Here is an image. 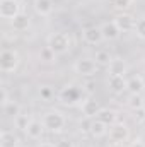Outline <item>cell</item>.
<instances>
[{
  "label": "cell",
  "instance_id": "obj_1",
  "mask_svg": "<svg viewBox=\"0 0 145 147\" xmlns=\"http://www.w3.org/2000/svg\"><path fill=\"white\" fill-rule=\"evenodd\" d=\"M41 121H43L44 128L50 130V132H53V134L62 132V130L65 128V125H67V120H65L63 113H62V111H56V110L46 111V113L43 115Z\"/></svg>",
  "mask_w": 145,
  "mask_h": 147
},
{
  "label": "cell",
  "instance_id": "obj_22",
  "mask_svg": "<svg viewBox=\"0 0 145 147\" xmlns=\"http://www.w3.org/2000/svg\"><path fill=\"white\" fill-rule=\"evenodd\" d=\"M2 108H3V113H5L7 116H10V118L21 116V105L15 103V101H10V103H7V105L2 106Z\"/></svg>",
  "mask_w": 145,
  "mask_h": 147
},
{
  "label": "cell",
  "instance_id": "obj_13",
  "mask_svg": "<svg viewBox=\"0 0 145 147\" xmlns=\"http://www.w3.org/2000/svg\"><path fill=\"white\" fill-rule=\"evenodd\" d=\"M145 89V80L140 75H133L126 80V91L130 94H142Z\"/></svg>",
  "mask_w": 145,
  "mask_h": 147
},
{
  "label": "cell",
  "instance_id": "obj_32",
  "mask_svg": "<svg viewBox=\"0 0 145 147\" xmlns=\"http://www.w3.org/2000/svg\"><path fill=\"white\" fill-rule=\"evenodd\" d=\"M108 147H125V146H123V144H119V142H111Z\"/></svg>",
  "mask_w": 145,
  "mask_h": 147
},
{
  "label": "cell",
  "instance_id": "obj_16",
  "mask_svg": "<svg viewBox=\"0 0 145 147\" xmlns=\"http://www.w3.org/2000/svg\"><path fill=\"white\" fill-rule=\"evenodd\" d=\"M128 65L123 58H113L108 65V74L109 75H126Z\"/></svg>",
  "mask_w": 145,
  "mask_h": 147
},
{
  "label": "cell",
  "instance_id": "obj_11",
  "mask_svg": "<svg viewBox=\"0 0 145 147\" xmlns=\"http://www.w3.org/2000/svg\"><path fill=\"white\" fill-rule=\"evenodd\" d=\"M82 38L87 45H99L103 41V33H101V28L97 26H91V28H85L82 31Z\"/></svg>",
  "mask_w": 145,
  "mask_h": 147
},
{
  "label": "cell",
  "instance_id": "obj_17",
  "mask_svg": "<svg viewBox=\"0 0 145 147\" xmlns=\"http://www.w3.org/2000/svg\"><path fill=\"white\" fill-rule=\"evenodd\" d=\"M108 86L113 92L119 94V92L126 91V79H125V75H109Z\"/></svg>",
  "mask_w": 145,
  "mask_h": 147
},
{
  "label": "cell",
  "instance_id": "obj_9",
  "mask_svg": "<svg viewBox=\"0 0 145 147\" xmlns=\"http://www.w3.org/2000/svg\"><path fill=\"white\" fill-rule=\"evenodd\" d=\"M44 125H43V121H39V120H29V123H28V127L24 128V132H26V135L31 139V140H39L41 137H43V134H44Z\"/></svg>",
  "mask_w": 145,
  "mask_h": 147
},
{
  "label": "cell",
  "instance_id": "obj_33",
  "mask_svg": "<svg viewBox=\"0 0 145 147\" xmlns=\"http://www.w3.org/2000/svg\"><path fill=\"white\" fill-rule=\"evenodd\" d=\"M19 147H21V146H19Z\"/></svg>",
  "mask_w": 145,
  "mask_h": 147
},
{
  "label": "cell",
  "instance_id": "obj_2",
  "mask_svg": "<svg viewBox=\"0 0 145 147\" xmlns=\"http://www.w3.org/2000/svg\"><path fill=\"white\" fill-rule=\"evenodd\" d=\"M46 46L55 55H65L70 50V36L67 33H51L48 36Z\"/></svg>",
  "mask_w": 145,
  "mask_h": 147
},
{
  "label": "cell",
  "instance_id": "obj_20",
  "mask_svg": "<svg viewBox=\"0 0 145 147\" xmlns=\"http://www.w3.org/2000/svg\"><path fill=\"white\" fill-rule=\"evenodd\" d=\"M0 147H19V137L14 132H2L0 134Z\"/></svg>",
  "mask_w": 145,
  "mask_h": 147
},
{
  "label": "cell",
  "instance_id": "obj_31",
  "mask_svg": "<svg viewBox=\"0 0 145 147\" xmlns=\"http://www.w3.org/2000/svg\"><path fill=\"white\" fill-rule=\"evenodd\" d=\"M38 147H55V144H51V142H41V144H38Z\"/></svg>",
  "mask_w": 145,
  "mask_h": 147
},
{
  "label": "cell",
  "instance_id": "obj_10",
  "mask_svg": "<svg viewBox=\"0 0 145 147\" xmlns=\"http://www.w3.org/2000/svg\"><path fill=\"white\" fill-rule=\"evenodd\" d=\"M99 28H101V33H103V39L104 41H114V39H118L119 34H121V31H119V28L116 26L114 21L103 22Z\"/></svg>",
  "mask_w": 145,
  "mask_h": 147
},
{
  "label": "cell",
  "instance_id": "obj_28",
  "mask_svg": "<svg viewBox=\"0 0 145 147\" xmlns=\"http://www.w3.org/2000/svg\"><path fill=\"white\" fill-rule=\"evenodd\" d=\"M12 99L9 98V92H7V89L5 87H2V91H0V103H2V106H5L7 103H10Z\"/></svg>",
  "mask_w": 145,
  "mask_h": 147
},
{
  "label": "cell",
  "instance_id": "obj_19",
  "mask_svg": "<svg viewBox=\"0 0 145 147\" xmlns=\"http://www.w3.org/2000/svg\"><path fill=\"white\" fill-rule=\"evenodd\" d=\"M34 10H36L38 16H41V17H46V16H50L51 12H53V0H34Z\"/></svg>",
  "mask_w": 145,
  "mask_h": 147
},
{
  "label": "cell",
  "instance_id": "obj_27",
  "mask_svg": "<svg viewBox=\"0 0 145 147\" xmlns=\"http://www.w3.org/2000/svg\"><path fill=\"white\" fill-rule=\"evenodd\" d=\"M135 33L140 39H145V19H138L135 26Z\"/></svg>",
  "mask_w": 145,
  "mask_h": 147
},
{
  "label": "cell",
  "instance_id": "obj_7",
  "mask_svg": "<svg viewBox=\"0 0 145 147\" xmlns=\"http://www.w3.org/2000/svg\"><path fill=\"white\" fill-rule=\"evenodd\" d=\"M109 140L111 142H119L125 144L130 139V128L125 123H114L113 127H109Z\"/></svg>",
  "mask_w": 145,
  "mask_h": 147
},
{
  "label": "cell",
  "instance_id": "obj_30",
  "mask_svg": "<svg viewBox=\"0 0 145 147\" xmlns=\"http://www.w3.org/2000/svg\"><path fill=\"white\" fill-rule=\"evenodd\" d=\"M130 147H145V142L142 139H135V140L130 144Z\"/></svg>",
  "mask_w": 145,
  "mask_h": 147
},
{
  "label": "cell",
  "instance_id": "obj_15",
  "mask_svg": "<svg viewBox=\"0 0 145 147\" xmlns=\"http://www.w3.org/2000/svg\"><path fill=\"white\" fill-rule=\"evenodd\" d=\"M89 132H91V135H92V137H96V139H101V137L108 135L109 127L106 125V123H103L101 120L94 118V120L89 123Z\"/></svg>",
  "mask_w": 145,
  "mask_h": 147
},
{
  "label": "cell",
  "instance_id": "obj_12",
  "mask_svg": "<svg viewBox=\"0 0 145 147\" xmlns=\"http://www.w3.org/2000/svg\"><path fill=\"white\" fill-rule=\"evenodd\" d=\"M80 110H82V115L85 116V118H96L97 116V113L101 111V106H99V103L97 101H94L92 98H87V99H84L82 103H80Z\"/></svg>",
  "mask_w": 145,
  "mask_h": 147
},
{
  "label": "cell",
  "instance_id": "obj_18",
  "mask_svg": "<svg viewBox=\"0 0 145 147\" xmlns=\"http://www.w3.org/2000/svg\"><path fill=\"white\" fill-rule=\"evenodd\" d=\"M97 120H101L103 123H106L108 127H113L114 123H118V113L111 108H101V111L96 116Z\"/></svg>",
  "mask_w": 145,
  "mask_h": 147
},
{
  "label": "cell",
  "instance_id": "obj_26",
  "mask_svg": "<svg viewBox=\"0 0 145 147\" xmlns=\"http://www.w3.org/2000/svg\"><path fill=\"white\" fill-rule=\"evenodd\" d=\"M39 96H41V99L50 101V99L53 98V89H51L50 86H43V87L39 89Z\"/></svg>",
  "mask_w": 145,
  "mask_h": 147
},
{
  "label": "cell",
  "instance_id": "obj_23",
  "mask_svg": "<svg viewBox=\"0 0 145 147\" xmlns=\"http://www.w3.org/2000/svg\"><path fill=\"white\" fill-rule=\"evenodd\" d=\"M94 60H96V63H97V65L108 67V65H109V62L113 60V57L109 55V51H104V50H101V51H97V53H96Z\"/></svg>",
  "mask_w": 145,
  "mask_h": 147
},
{
  "label": "cell",
  "instance_id": "obj_21",
  "mask_svg": "<svg viewBox=\"0 0 145 147\" xmlns=\"http://www.w3.org/2000/svg\"><path fill=\"white\" fill-rule=\"evenodd\" d=\"M126 103H128V106L132 110H135V111H140L145 108V99L142 98V94H130Z\"/></svg>",
  "mask_w": 145,
  "mask_h": 147
},
{
  "label": "cell",
  "instance_id": "obj_8",
  "mask_svg": "<svg viewBox=\"0 0 145 147\" xmlns=\"http://www.w3.org/2000/svg\"><path fill=\"white\" fill-rule=\"evenodd\" d=\"M116 26L119 28L121 33H130V31H135V26H137V19L132 16V14H126V12H121L118 14L114 19Z\"/></svg>",
  "mask_w": 145,
  "mask_h": 147
},
{
  "label": "cell",
  "instance_id": "obj_14",
  "mask_svg": "<svg viewBox=\"0 0 145 147\" xmlns=\"http://www.w3.org/2000/svg\"><path fill=\"white\" fill-rule=\"evenodd\" d=\"M10 26H12V29H14V31L22 33V31H28V28L31 26V19H29V16H28V14L21 12L19 16H15V17L10 21Z\"/></svg>",
  "mask_w": 145,
  "mask_h": 147
},
{
  "label": "cell",
  "instance_id": "obj_4",
  "mask_svg": "<svg viewBox=\"0 0 145 147\" xmlns=\"http://www.w3.org/2000/svg\"><path fill=\"white\" fill-rule=\"evenodd\" d=\"M97 63L94 58H89V57H84V58H79L75 63H73V70L75 74H79L80 77H92L97 72Z\"/></svg>",
  "mask_w": 145,
  "mask_h": 147
},
{
  "label": "cell",
  "instance_id": "obj_6",
  "mask_svg": "<svg viewBox=\"0 0 145 147\" xmlns=\"http://www.w3.org/2000/svg\"><path fill=\"white\" fill-rule=\"evenodd\" d=\"M21 14V2L19 0H0V17L12 21L15 16Z\"/></svg>",
  "mask_w": 145,
  "mask_h": 147
},
{
  "label": "cell",
  "instance_id": "obj_5",
  "mask_svg": "<svg viewBox=\"0 0 145 147\" xmlns=\"http://www.w3.org/2000/svg\"><path fill=\"white\" fill-rule=\"evenodd\" d=\"M80 98H82V91H80L79 87L72 86V84L65 86V87L60 89V92H58V101H60L62 105H65V106H73L77 101H80Z\"/></svg>",
  "mask_w": 145,
  "mask_h": 147
},
{
  "label": "cell",
  "instance_id": "obj_29",
  "mask_svg": "<svg viewBox=\"0 0 145 147\" xmlns=\"http://www.w3.org/2000/svg\"><path fill=\"white\" fill-rule=\"evenodd\" d=\"M55 147H73V142L72 140H68V139H62V140H58Z\"/></svg>",
  "mask_w": 145,
  "mask_h": 147
},
{
  "label": "cell",
  "instance_id": "obj_3",
  "mask_svg": "<svg viewBox=\"0 0 145 147\" xmlns=\"http://www.w3.org/2000/svg\"><path fill=\"white\" fill-rule=\"evenodd\" d=\"M19 63H21V58L17 55V51L14 50H2L0 53V70L3 74H14L19 69Z\"/></svg>",
  "mask_w": 145,
  "mask_h": 147
},
{
  "label": "cell",
  "instance_id": "obj_25",
  "mask_svg": "<svg viewBox=\"0 0 145 147\" xmlns=\"http://www.w3.org/2000/svg\"><path fill=\"white\" fill-rule=\"evenodd\" d=\"M55 57H56V55H55L48 46H46V48H43V50L39 51V58H41V60H44V62H51Z\"/></svg>",
  "mask_w": 145,
  "mask_h": 147
},
{
  "label": "cell",
  "instance_id": "obj_24",
  "mask_svg": "<svg viewBox=\"0 0 145 147\" xmlns=\"http://www.w3.org/2000/svg\"><path fill=\"white\" fill-rule=\"evenodd\" d=\"M111 2H113L114 9H118V10H126L133 3V0H111Z\"/></svg>",
  "mask_w": 145,
  "mask_h": 147
}]
</instances>
